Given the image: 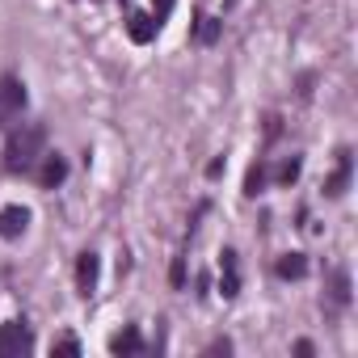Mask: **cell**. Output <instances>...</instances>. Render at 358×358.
<instances>
[{
  "mask_svg": "<svg viewBox=\"0 0 358 358\" xmlns=\"http://www.w3.org/2000/svg\"><path fill=\"white\" fill-rule=\"evenodd\" d=\"M274 270H278V278H303L308 274V257L303 253H282Z\"/></svg>",
  "mask_w": 358,
  "mask_h": 358,
  "instance_id": "30bf717a",
  "label": "cell"
},
{
  "mask_svg": "<svg viewBox=\"0 0 358 358\" xmlns=\"http://www.w3.org/2000/svg\"><path fill=\"white\" fill-rule=\"evenodd\" d=\"M156 30H160V22H156L152 13H131V22H127L131 43H152V38H156Z\"/></svg>",
  "mask_w": 358,
  "mask_h": 358,
  "instance_id": "ba28073f",
  "label": "cell"
},
{
  "mask_svg": "<svg viewBox=\"0 0 358 358\" xmlns=\"http://www.w3.org/2000/svg\"><path fill=\"white\" fill-rule=\"evenodd\" d=\"M26 110V85L17 76H0V127Z\"/></svg>",
  "mask_w": 358,
  "mask_h": 358,
  "instance_id": "3957f363",
  "label": "cell"
},
{
  "mask_svg": "<svg viewBox=\"0 0 358 358\" xmlns=\"http://www.w3.org/2000/svg\"><path fill=\"white\" fill-rule=\"evenodd\" d=\"M333 299L337 303H350V278H345V270L333 274Z\"/></svg>",
  "mask_w": 358,
  "mask_h": 358,
  "instance_id": "4fadbf2b",
  "label": "cell"
},
{
  "mask_svg": "<svg viewBox=\"0 0 358 358\" xmlns=\"http://www.w3.org/2000/svg\"><path fill=\"white\" fill-rule=\"evenodd\" d=\"M295 354L299 358H312V341H295Z\"/></svg>",
  "mask_w": 358,
  "mask_h": 358,
  "instance_id": "ac0fdd59",
  "label": "cell"
},
{
  "mask_svg": "<svg viewBox=\"0 0 358 358\" xmlns=\"http://www.w3.org/2000/svg\"><path fill=\"white\" fill-rule=\"evenodd\" d=\"M55 354H68V358H76V354H80V341H76V337H59V341H55Z\"/></svg>",
  "mask_w": 358,
  "mask_h": 358,
  "instance_id": "2e32d148",
  "label": "cell"
},
{
  "mask_svg": "<svg viewBox=\"0 0 358 358\" xmlns=\"http://www.w3.org/2000/svg\"><path fill=\"white\" fill-rule=\"evenodd\" d=\"M34 350V337L22 320H9V324H0V358H22Z\"/></svg>",
  "mask_w": 358,
  "mask_h": 358,
  "instance_id": "7a4b0ae2",
  "label": "cell"
},
{
  "mask_svg": "<svg viewBox=\"0 0 358 358\" xmlns=\"http://www.w3.org/2000/svg\"><path fill=\"white\" fill-rule=\"evenodd\" d=\"M26 228H30V211L26 207H5L0 211V236L5 241H17Z\"/></svg>",
  "mask_w": 358,
  "mask_h": 358,
  "instance_id": "8992f818",
  "label": "cell"
},
{
  "mask_svg": "<svg viewBox=\"0 0 358 358\" xmlns=\"http://www.w3.org/2000/svg\"><path fill=\"white\" fill-rule=\"evenodd\" d=\"M43 143H47V131L43 127H17L5 143V169L9 173H30L38 160H43Z\"/></svg>",
  "mask_w": 358,
  "mask_h": 358,
  "instance_id": "6da1fadb",
  "label": "cell"
},
{
  "mask_svg": "<svg viewBox=\"0 0 358 358\" xmlns=\"http://www.w3.org/2000/svg\"><path fill=\"white\" fill-rule=\"evenodd\" d=\"M68 177V160L55 152V156H43V169H38V186H47V190H55L59 182Z\"/></svg>",
  "mask_w": 358,
  "mask_h": 358,
  "instance_id": "52a82bcc",
  "label": "cell"
},
{
  "mask_svg": "<svg viewBox=\"0 0 358 358\" xmlns=\"http://www.w3.org/2000/svg\"><path fill=\"white\" fill-rule=\"evenodd\" d=\"M299 164H303L299 156H291V160H282V164H278V182H282V186H287V182H295V177H299Z\"/></svg>",
  "mask_w": 358,
  "mask_h": 358,
  "instance_id": "5bb4252c",
  "label": "cell"
},
{
  "mask_svg": "<svg viewBox=\"0 0 358 358\" xmlns=\"http://www.w3.org/2000/svg\"><path fill=\"white\" fill-rule=\"evenodd\" d=\"M345 186H350V152L341 148V152H337V173H333V182L324 186V194H329V199H341Z\"/></svg>",
  "mask_w": 358,
  "mask_h": 358,
  "instance_id": "9c48e42d",
  "label": "cell"
},
{
  "mask_svg": "<svg viewBox=\"0 0 358 358\" xmlns=\"http://www.w3.org/2000/svg\"><path fill=\"white\" fill-rule=\"evenodd\" d=\"M228 5H232V0H228Z\"/></svg>",
  "mask_w": 358,
  "mask_h": 358,
  "instance_id": "d6986e66",
  "label": "cell"
},
{
  "mask_svg": "<svg viewBox=\"0 0 358 358\" xmlns=\"http://www.w3.org/2000/svg\"><path fill=\"white\" fill-rule=\"evenodd\" d=\"M220 34H224V22H215V17H199V43H220Z\"/></svg>",
  "mask_w": 358,
  "mask_h": 358,
  "instance_id": "7c38bea8",
  "label": "cell"
},
{
  "mask_svg": "<svg viewBox=\"0 0 358 358\" xmlns=\"http://www.w3.org/2000/svg\"><path fill=\"white\" fill-rule=\"evenodd\" d=\"M173 5H177V0H152V17H156V22H164V17L173 13Z\"/></svg>",
  "mask_w": 358,
  "mask_h": 358,
  "instance_id": "e0dca14e",
  "label": "cell"
},
{
  "mask_svg": "<svg viewBox=\"0 0 358 358\" xmlns=\"http://www.w3.org/2000/svg\"><path fill=\"white\" fill-rule=\"evenodd\" d=\"M97 274H101L97 253H80V262H76V287H80V295H93L97 291Z\"/></svg>",
  "mask_w": 358,
  "mask_h": 358,
  "instance_id": "5b68a950",
  "label": "cell"
},
{
  "mask_svg": "<svg viewBox=\"0 0 358 358\" xmlns=\"http://www.w3.org/2000/svg\"><path fill=\"white\" fill-rule=\"evenodd\" d=\"M262 186H266V173H262V169H249V182H245V194H262Z\"/></svg>",
  "mask_w": 358,
  "mask_h": 358,
  "instance_id": "9a60e30c",
  "label": "cell"
},
{
  "mask_svg": "<svg viewBox=\"0 0 358 358\" xmlns=\"http://www.w3.org/2000/svg\"><path fill=\"white\" fill-rule=\"evenodd\" d=\"M220 291H224V299L241 295V270H236V253L232 249H224V257H220Z\"/></svg>",
  "mask_w": 358,
  "mask_h": 358,
  "instance_id": "277c9868",
  "label": "cell"
},
{
  "mask_svg": "<svg viewBox=\"0 0 358 358\" xmlns=\"http://www.w3.org/2000/svg\"><path fill=\"white\" fill-rule=\"evenodd\" d=\"M143 341H139V329H122L110 337V354H139Z\"/></svg>",
  "mask_w": 358,
  "mask_h": 358,
  "instance_id": "8fae6325",
  "label": "cell"
}]
</instances>
